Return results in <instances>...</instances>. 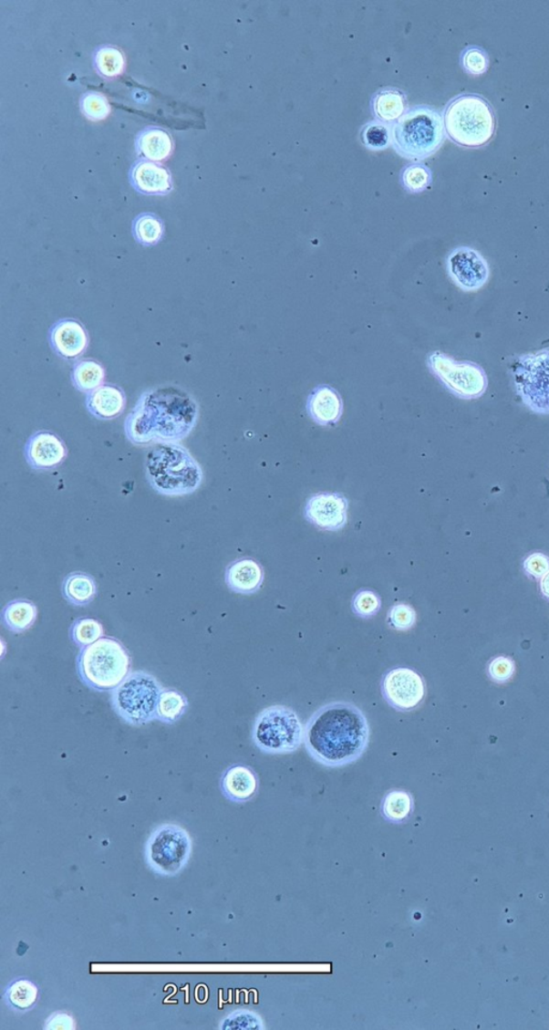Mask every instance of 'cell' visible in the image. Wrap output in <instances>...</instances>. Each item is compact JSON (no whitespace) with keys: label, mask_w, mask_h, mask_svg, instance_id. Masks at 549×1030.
Wrapping results in <instances>:
<instances>
[{"label":"cell","mask_w":549,"mask_h":1030,"mask_svg":"<svg viewBox=\"0 0 549 1030\" xmlns=\"http://www.w3.org/2000/svg\"><path fill=\"white\" fill-rule=\"evenodd\" d=\"M369 736L368 717L350 702L321 706L304 728L305 748L310 757L328 767L345 766L361 758Z\"/></svg>","instance_id":"obj_1"},{"label":"cell","mask_w":549,"mask_h":1030,"mask_svg":"<svg viewBox=\"0 0 549 1030\" xmlns=\"http://www.w3.org/2000/svg\"><path fill=\"white\" fill-rule=\"evenodd\" d=\"M146 478L152 489L162 495L182 496L199 489L203 473L185 448L167 442L150 450L146 460Z\"/></svg>","instance_id":"obj_2"},{"label":"cell","mask_w":549,"mask_h":1030,"mask_svg":"<svg viewBox=\"0 0 549 1030\" xmlns=\"http://www.w3.org/2000/svg\"><path fill=\"white\" fill-rule=\"evenodd\" d=\"M394 149L410 161H423L435 154L445 138L442 115L429 106L409 109L390 130Z\"/></svg>","instance_id":"obj_3"},{"label":"cell","mask_w":549,"mask_h":1030,"mask_svg":"<svg viewBox=\"0 0 549 1030\" xmlns=\"http://www.w3.org/2000/svg\"><path fill=\"white\" fill-rule=\"evenodd\" d=\"M131 660L119 640L103 637L77 657L78 678L95 692H112L130 674Z\"/></svg>","instance_id":"obj_4"},{"label":"cell","mask_w":549,"mask_h":1030,"mask_svg":"<svg viewBox=\"0 0 549 1030\" xmlns=\"http://www.w3.org/2000/svg\"><path fill=\"white\" fill-rule=\"evenodd\" d=\"M443 121L449 138L463 148H482L490 143L496 131L495 113L478 95H462L451 101Z\"/></svg>","instance_id":"obj_5"},{"label":"cell","mask_w":549,"mask_h":1030,"mask_svg":"<svg viewBox=\"0 0 549 1030\" xmlns=\"http://www.w3.org/2000/svg\"><path fill=\"white\" fill-rule=\"evenodd\" d=\"M163 688L148 672L134 671L111 692L112 708L130 726L141 727L156 721L157 705Z\"/></svg>","instance_id":"obj_6"},{"label":"cell","mask_w":549,"mask_h":1030,"mask_svg":"<svg viewBox=\"0 0 549 1030\" xmlns=\"http://www.w3.org/2000/svg\"><path fill=\"white\" fill-rule=\"evenodd\" d=\"M252 736L262 753L288 754L304 743V727L296 712L285 705H272L255 717Z\"/></svg>","instance_id":"obj_7"},{"label":"cell","mask_w":549,"mask_h":1030,"mask_svg":"<svg viewBox=\"0 0 549 1030\" xmlns=\"http://www.w3.org/2000/svg\"><path fill=\"white\" fill-rule=\"evenodd\" d=\"M192 853V840L185 828L164 824L157 827L146 840L144 858L155 874L175 877L186 868Z\"/></svg>","instance_id":"obj_8"},{"label":"cell","mask_w":549,"mask_h":1030,"mask_svg":"<svg viewBox=\"0 0 549 1030\" xmlns=\"http://www.w3.org/2000/svg\"><path fill=\"white\" fill-rule=\"evenodd\" d=\"M512 377L524 406L535 413L549 414V349L517 357Z\"/></svg>","instance_id":"obj_9"},{"label":"cell","mask_w":549,"mask_h":1030,"mask_svg":"<svg viewBox=\"0 0 549 1030\" xmlns=\"http://www.w3.org/2000/svg\"><path fill=\"white\" fill-rule=\"evenodd\" d=\"M429 367L442 385L461 400H475L483 396L488 387V378L481 365L470 361H456L440 351L429 357Z\"/></svg>","instance_id":"obj_10"},{"label":"cell","mask_w":549,"mask_h":1030,"mask_svg":"<svg viewBox=\"0 0 549 1030\" xmlns=\"http://www.w3.org/2000/svg\"><path fill=\"white\" fill-rule=\"evenodd\" d=\"M381 692L388 704L396 711L411 712L423 703L426 684L423 676L416 670L398 667L383 675Z\"/></svg>","instance_id":"obj_11"},{"label":"cell","mask_w":549,"mask_h":1030,"mask_svg":"<svg viewBox=\"0 0 549 1030\" xmlns=\"http://www.w3.org/2000/svg\"><path fill=\"white\" fill-rule=\"evenodd\" d=\"M448 271L453 282L466 292L483 288L491 276L490 265L483 255L467 246L456 248L450 254Z\"/></svg>","instance_id":"obj_12"},{"label":"cell","mask_w":549,"mask_h":1030,"mask_svg":"<svg viewBox=\"0 0 549 1030\" xmlns=\"http://www.w3.org/2000/svg\"><path fill=\"white\" fill-rule=\"evenodd\" d=\"M347 505L349 504L343 494H315L305 505V517L316 527L327 532H337L346 525Z\"/></svg>","instance_id":"obj_13"},{"label":"cell","mask_w":549,"mask_h":1030,"mask_svg":"<svg viewBox=\"0 0 549 1030\" xmlns=\"http://www.w3.org/2000/svg\"><path fill=\"white\" fill-rule=\"evenodd\" d=\"M67 456L68 448L52 432H36L26 444V459L34 471H51L62 465Z\"/></svg>","instance_id":"obj_14"},{"label":"cell","mask_w":549,"mask_h":1030,"mask_svg":"<svg viewBox=\"0 0 549 1030\" xmlns=\"http://www.w3.org/2000/svg\"><path fill=\"white\" fill-rule=\"evenodd\" d=\"M50 341L59 357L75 359L88 349V335L80 322L63 319L52 327Z\"/></svg>","instance_id":"obj_15"},{"label":"cell","mask_w":549,"mask_h":1030,"mask_svg":"<svg viewBox=\"0 0 549 1030\" xmlns=\"http://www.w3.org/2000/svg\"><path fill=\"white\" fill-rule=\"evenodd\" d=\"M259 777L252 767L243 765H234L228 767L221 779L223 795L229 801L243 804L247 803L258 794Z\"/></svg>","instance_id":"obj_16"},{"label":"cell","mask_w":549,"mask_h":1030,"mask_svg":"<svg viewBox=\"0 0 549 1030\" xmlns=\"http://www.w3.org/2000/svg\"><path fill=\"white\" fill-rule=\"evenodd\" d=\"M131 182L138 192L150 196L167 194L173 188L167 168L151 161H139L131 169Z\"/></svg>","instance_id":"obj_17"},{"label":"cell","mask_w":549,"mask_h":1030,"mask_svg":"<svg viewBox=\"0 0 549 1030\" xmlns=\"http://www.w3.org/2000/svg\"><path fill=\"white\" fill-rule=\"evenodd\" d=\"M264 580V570L254 559H237L230 564L225 570V583L236 594L252 595L257 593Z\"/></svg>","instance_id":"obj_18"},{"label":"cell","mask_w":549,"mask_h":1030,"mask_svg":"<svg viewBox=\"0 0 549 1030\" xmlns=\"http://www.w3.org/2000/svg\"><path fill=\"white\" fill-rule=\"evenodd\" d=\"M343 401L337 390L320 386L309 395L307 411L311 419L320 425H332L339 421L343 414Z\"/></svg>","instance_id":"obj_19"},{"label":"cell","mask_w":549,"mask_h":1030,"mask_svg":"<svg viewBox=\"0 0 549 1030\" xmlns=\"http://www.w3.org/2000/svg\"><path fill=\"white\" fill-rule=\"evenodd\" d=\"M87 407L98 419L113 420L125 411L126 395L119 387L103 385L88 393Z\"/></svg>","instance_id":"obj_20"},{"label":"cell","mask_w":549,"mask_h":1030,"mask_svg":"<svg viewBox=\"0 0 549 1030\" xmlns=\"http://www.w3.org/2000/svg\"><path fill=\"white\" fill-rule=\"evenodd\" d=\"M174 150L173 140L161 128H148L139 133L137 151L139 155L151 162H163L169 160Z\"/></svg>","instance_id":"obj_21"},{"label":"cell","mask_w":549,"mask_h":1030,"mask_svg":"<svg viewBox=\"0 0 549 1030\" xmlns=\"http://www.w3.org/2000/svg\"><path fill=\"white\" fill-rule=\"evenodd\" d=\"M5 1005L16 1014L32 1011L39 999V987L32 980L20 977L11 981L4 991Z\"/></svg>","instance_id":"obj_22"},{"label":"cell","mask_w":549,"mask_h":1030,"mask_svg":"<svg viewBox=\"0 0 549 1030\" xmlns=\"http://www.w3.org/2000/svg\"><path fill=\"white\" fill-rule=\"evenodd\" d=\"M38 617V609L27 599L12 600L3 609L2 620L7 629L14 633H23L30 629Z\"/></svg>","instance_id":"obj_23"},{"label":"cell","mask_w":549,"mask_h":1030,"mask_svg":"<svg viewBox=\"0 0 549 1030\" xmlns=\"http://www.w3.org/2000/svg\"><path fill=\"white\" fill-rule=\"evenodd\" d=\"M414 812V798L410 792L394 789L383 796L381 802V815L384 819L394 825L405 824Z\"/></svg>","instance_id":"obj_24"},{"label":"cell","mask_w":549,"mask_h":1030,"mask_svg":"<svg viewBox=\"0 0 549 1030\" xmlns=\"http://www.w3.org/2000/svg\"><path fill=\"white\" fill-rule=\"evenodd\" d=\"M63 595L72 606H88L97 595L95 578L84 572H73L64 580Z\"/></svg>","instance_id":"obj_25"},{"label":"cell","mask_w":549,"mask_h":1030,"mask_svg":"<svg viewBox=\"0 0 549 1030\" xmlns=\"http://www.w3.org/2000/svg\"><path fill=\"white\" fill-rule=\"evenodd\" d=\"M406 97L401 91L387 88L379 91L374 99L376 118L383 123L393 124L406 113Z\"/></svg>","instance_id":"obj_26"},{"label":"cell","mask_w":549,"mask_h":1030,"mask_svg":"<svg viewBox=\"0 0 549 1030\" xmlns=\"http://www.w3.org/2000/svg\"><path fill=\"white\" fill-rule=\"evenodd\" d=\"M71 380L73 386L78 391L90 393L103 386L106 380V370L100 363L94 361V359H83L73 368Z\"/></svg>","instance_id":"obj_27"},{"label":"cell","mask_w":549,"mask_h":1030,"mask_svg":"<svg viewBox=\"0 0 549 1030\" xmlns=\"http://www.w3.org/2000/svg\"><path fill=\"white\" fill-rule=\"evenodd\" d=\"M189 708L188 699L181 692L164 690L161 693L157 705V721L164 723H174L184 716Z\"/></svg>","instance_id":"obj_28"},{"label":"cell","mask_w":549,"mask_h":1030,"mask_svg":"<svg viewBox=\"0 0 549 1030\" xmlns=\"http://www.w3.org/2000/svg\"><path fill=\"white\" fill-rule=\"evenodd\" d=\"M95 66L101 77L114 78L123 75L126 69V57L119 48L101 47L95 55Z\"/></svg>","instance_id":"obj_29"},{"label":"cell","mask_w":549,"mask_h":1030,"mask_svg":"<svg viewBox=\"0 0 549 1030\" xmlns=\"http://www.w3.org/2000/svg\"><path fill=\"white\" fill-rule=\"evenodd\" d=\"M72 642L81 650L105 636L100 621L94 619H78L70 627Z\"/></svg>","instance_id":"obj_30"},{"label":"cell","mask_w":549,"mask_h":1030,"mask_svg":"<svg viewBox=\"0 0 549 1030\" xmlns=\"http://www.w3.org/2000/svg\"><path fill=\"white\" fill-rule=\"evenodd\" d=\"M133 234L142 245H156L162 239L163 224L155 215L142 214L133 223Z\"/></svg>","instance_id":"obj_31"},{"label":"cell","mask_w":549,"mask_h":1030,"mask_svg":"<svg viewBox=\"0 0 549 1030\" xmlns=\"http://www.w3.org/2000/svg\"><path fill=\"white\" fill-rule=\"evenodd\" d=\"M81 109L84 117L91 121L106 120L111 113V106L105 95L97 91H88L81 99Z\"/></svg>","instance_id":"obj_32"},{"label":"cell","mask_w":549,"mask_h":1030,"mask_svg":"<svg viewBox=\"0 0 549 1030\" xmlns=\"http://www.w3.org/2000/svg\"><path fill=\"white\" fill-rule=\"evenodd\" d=\"M401 182L408 192L413 193L423 192L430 185L431 171L424 164H411L402 172Z\"/></svg>","instance_id":"obj_33"},{"label":"cell","mask_w":549,"mask_h":1030,"mask_svg":"<svg viewBox=\"0 0 549 1030\" xmlns=\"http://www.w3.org/2000/svg\"><path fill=\"white\" fill-rule=\"evenodd\" d=\"M380 596L375 591L362 589L353 597L352 609L358 618L370 619L376 617L381 609Z\"/></svg>","instance_id":"obj_34"},{"label":"cell","mask_w":549,"mask_h":1030,"mask_svg":"<svg viewBox=\"0 0 549 1030\" xmlns=\"http://www.w3.org/2000/svg\"><path fill=\"white\" fill-rule=\"evenodd\" d=\"M417 623V612L407 603H398L389 609L388 624L394 630L408 631Z\"/></svg>","instance_id":"obj_35"},{"label":"cell","mask_w":549,"mask_h":1030,"mask_svg":"<svg viewBox=\"0 0 549 1030\" xmlns=\"http://www.w3.org/2000/svg\"><path fill=\"white\" fill-rule=\"evenodd\" d=\"M362 140L366 148L372 151H380L388 148L392 141V136H390V131L386 125L372 121V123L364 127Z\"/></svg>","instance_id":"obj_36"},{"label":"cell","mask_w":549,"mask_h":1030,"mask_svg":"<svg viewBox=\"0 0 549 1030\" xmlns=\"http://www.w3.org/2000/svg\"><path fill=\"white\" fill-rule=\"evenodd\" d=\"M461 62L463 68L472 76H481L487 70L490 58L487 54L477 47L467 48L462 54Z\"/></svg>","instance_id":"obj_37"},{"label":"cell","mask_w":549,"mask_h":1030,"mask_svg":"<svg viewBox=\"0 0 549 1030\" xmlns=\"http://www.w3.org/2000/svg\"><path fill=\"white\" fill-rule=\"evenodd\" d=\"M515 673V662L512 658L505 656H499L488 664V675L496 682H506L513 678Z\"/></svg>","instance_id":"obj_38"},{"label":"cell","mask_w":549,"mask_h":1030,"mask_svg":"<svg viewBox=\"0 0 549 1030\" xmlns=\"http://www.w3.org/2000/svg\"><path fill=\"white\" fill-rule=\"evenodd\" d=\"M523 568L528 577L539 580L549 571V557L540 552L530 554L524 558Z\"/></svg>","instance_id":"obj_39"},{"label":"cell","mask_w":549,"mask_h":1030,"mask_svg":"<svg viewBox=\"0 0 549 1030\" xmlns=\"http://www.w3.org/2000/svg\"><path fill=\"white\" fill-rule=\"evenodd\" d=\"M76 1028L75 1020L67 1013H54L47 1017L44 1029L46 1030H72Z\"/></svg>","instance_id":"obj_40"},{"label":"cell","mask_w":549,"mask_h":1030,"mask_svg":"<svg viewBox=\"0 0 549 1030\" xmlns=\"http://www.w3.org/2000/svg\"><path fill=\"white\" fill-rule=\"evenodd\" d=\"M250 1022H254V1014L247 1013V1011H236V1013H233L228 1017H225V1019L222 1023L221 1028L230 1029L254 1027V1025H250Z\"/></svg>","instance_id":"obj_41"},{"label":"cell","mask_w":549,"mask_h":1030,"mask_svg":"<svg viewBox=\"0 0 549 1030\" xmlns=\"http://www.w3.org/2000/svg\"><path fill=\"white\" fill-rule=\"evenodd\" d=\"M540 588L543 597L549 600V571L540 578Z\"/></svg>","instance_id":"obj_42"}]
</instances>
